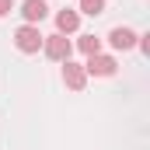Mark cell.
<instances>
[{
	"label": "cell",
	"mask_w": 150,
	"mask_h": 150,
	"mask_svg": "<svg viewBox=\"0 0 150 150\" xmlns=\"http://www.w3.org/2000/svg\"><path fill=\"white\" fill-rule=\"evenodd\" d=\"M42 49H45V56H49V59L67 63V59H70V52H74V42H70L67 35H59V32H56V35H45V38H42Z\"/></svg>",
	"instance_id": "cell-1"
},
{
	"label": "cell",
	"mask_w": 150,
	"mask_h": 150,
	"mask_svg": "<svg viewBox=\"0 0 150 150\" xmlns=\"http://www.w3.org/2000/svg\"><path fill=\"white\" fill-rule=\"evenodd\" d=\"M42 32H38V25H21L18 32H14V45L21 49V52H38L42 49Z\"/></svg>",
	"instance_id": "cell-2"
},
{
	"label": "cell",
	"mask_w": 150,
	"mask_h": 150,
	"mask_svg": "<svg viewBox=\"0 0 150 150\" xmlns=\"http://www.w3.org/2000/svg\"><path fill=\"white\" fill-rule=\"evenodd\" d=\"M115 67H119V63H115L112 56H101V52H98V56H87L84 74H91V77H112V74H115Z\"/></svg>",
	"instance_id": "cell-3"
},
{
	"label": "cell",
	"mask_w": 150,
	"mask_h": 150,
	"mask_svg": "<svg viewBox=\"0 0 150 150\" xmlns=\"http://www.w3.org/2000/svg\"><path fill=\"white\" fill-rule=\"evenodd\" d=\"M108 45L112 49H133L136 45V32L133 28H112L108 32Z\"/></svg>",
	"instance_id": "cell-4"
},
{
	"label": "cell",
	"mask_w": 150,
	"mask_h": 150,
	"mask_svg": "<svg viewBox=\"0 0 150 150\" xmlns=\"http://www.w3.org/2000/svg\"><path fill=\"white\" fill-rule=\"evenodd\" d=\"M63 80H67V87H74V91H80L84 84H87V74H84V67H77V63H63Z\"/></svg>",
	"instance_id": "cell-5"
},
{
	"label": "cell",
	"mask_w": 150,
	"mask_h": 150,
	"mask_svg": "<svg viewBox=\"0 0 150 150\" xmlns=\"http://www.w3.org/2000/svg\"><path fill=\"white\" fill-rule=\"evenodd\" d=\"M21 14H25L28 25H38V21L49 14V7H45V0H25V4H21Z\"/></svg>",
	"instance_id": "cell-6"
},
{
	"label": "cell",
	"mask_w": 150,
	"mask_h": 150,
	"mask_svg": "<svg viewBox=\"0 0 150 150\" xmlns=\"http://www.w3.org/2000/svg\"><path fill=\"white\" fill-rule=\"evenodd\" d=\"M56 28H59V35L77 32V28H80V14H77V11H70V7H67V11H59V14H56Z\"/></svg>",
	"instance_id": "cell-7"
},
{
	"label": "cell",
	"mask_w": 150,
	"mask_h": 150,
	"mask_svg": "<svg viewBox=\"0 0 150 150\" xmlns=\"http://www.w3.org/2000/svg\"><path fill=\"white\" fill-rule=\"evenodd\" d=\"M77 49H80V52H87V56H98L101 38H94V35H80V38H77Z\"/></svg>",
	"instance_id": "cell-8"
},
{
	"label": "cell",
	"mask_w": 150,
	"mask_h": 150,
	"mask_svg": "<svg viewBox=\"0 0 150 150\" xmlns=\"http://www.w3.org/2000/svg\"><path fill=\"white\" fill-rule=\"evenodd\" d=\"M80 11L91 14V18H98V14L105 11V0H80Z\"/></svg>",
	"instance_id": "cell-9"
},
{
	"label": "cell",
	"mask_w": 150,
	"mask_h": 150,
	"mask_svg": "<svg viewBox=\"0 0 150 150\" xmlns=\"http://www.w3.org/2000/svg\"><path fill=\"white\" fill-rule=\"evenodd\" d=\"M11 11H14V0H0V18H7Z\"/></svg>",
	"instance_id": "cell-10"
},
{
	"label": "cell",
	"mask_w": 150,
	"mask_h": 150,
	"mask_svg": "<svg viewBox=\"0 0 150 150\" xmlns=\"http://www.w3.org/2000/svg\"><path fill=\"white\" fill-rule=\"evenodd\" d=\"M136 42H140V49L150 56V35H136Z\"/></svg>",
	"instance_id": "cell-11"
}]
</instances>
